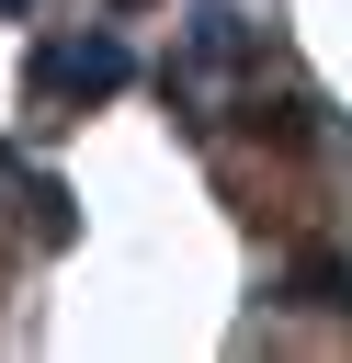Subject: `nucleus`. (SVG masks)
Returning <instances> with one entry per match:
<instances>
[{"label":"nucleus","mask_w":352,"mask_h":363,"mask_svg":"<svg viewBox=\"0 0 352 363\" xmlns=\"http://www.w3.org/2000/svg\"><path fill=\"white\" fill-rule=\"evenodd\" d=\"M238 125H250V136H273V147H318V102H307V91H250V102H238Z\"/></svg>","instance_id":"2"},{"label":"nucleus","mask_w":352,"mask_h":363,"mask_svg":"<svg viewBox=\"0 0 352 363\" xmlns=\"http://www.w3.org/2000/svg\"><path fill=\"white\" fill-rule=\"evenodd\" d=\"M284 306H329V318H352V261H341V250H307V261L284 272Z\"/></svg>","instance_id":"4"},{"label":"nucleus","mask_w":352,"mask_h":363,"mask_svg":"<svg viewBox=\"0 0 352 363\" xmlns=\"http://www.w3.org/2000/svg\"><path fill=\"white\" fill-rule=\"evenodd\" d=\"M125 79H136L125 34H57V45H34V68H23L34 102H114Z\"/></svg>","instance_id":"1"},{"label":"nucleus","mask_w":352,"mask_h":363,"mask_svg":"<svg viewBox=\"0 0 352 363\" xmlns=\"http://www.w3.org/2000/svg\"><path fill=\"white\" fill-rule=\"evenodd\" d=\"M114 11H148V0H114Z\"/></svg>","instance_id":"7"},{"label":"nucleus","mask_w":352,"mask_h":363,"mask_svg":"<svg viewBox=\"0 0 352 363\" xmlns=\"http://www.w3.org/2000/svg\"><path fill=\"white\" fill-rule=\"evenodd\" d=\"M11 11H34V0H0V23H11Z\"/></svg>","instance_id":"6"},{"label":"nucleus","mask_w":352,"mask_h":363,"mask_svg":"<svg viewBox=\"0 0 352 363\" xmlns=\"http://www.w3.org/2000/svg\"><path fill=\"white\" fill-rule=\"evenodd\" d=\"M0 170L23 182V204H34V238H45V250H68V238H79V204H68V182H57V170H23V159H0Z\"/></svg>","instance_id":"3"},{"label":"nucleus","mask_w":352,"mask_h":363,"mask_svg":"<svg viewBox=\"0 0 352 363\" xmlns=\"http://www.w3.org/2000/svg\"><path fill=\"white\" fill-rule=\"evenodd\" d=\"M193 57H227V68H238V57H250V23L204 0V11H193Z\"/></svg>","instance_id":"5"}]
</instances>
